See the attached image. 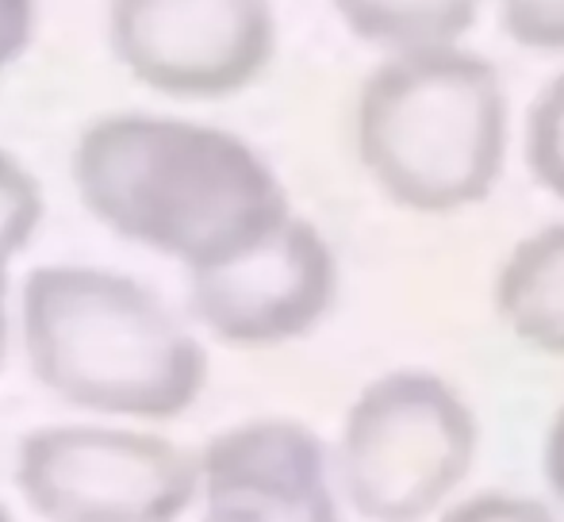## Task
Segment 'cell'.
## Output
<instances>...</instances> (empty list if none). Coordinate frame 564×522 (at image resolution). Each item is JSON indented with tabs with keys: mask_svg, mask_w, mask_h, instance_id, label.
<instances>
[{
	"mask_svg": "<svg viewBox=\"0 0 564 522\" xmlns=\"http://www.w3.org/2000/svg\"><path fill=\"white\" fill-rule=\"evenodd\" d=\"M23 350L46 392L93 415L173 418L208 381L204 346L139 281L43 265L23 284Z\"/></svg>",
	"mask_w": 564,
	"mask_h": 522,
	"instance_id": "cell-2",
	"label": "cell"
},
{
	"mask_svg": "<svg viewBox=\"0 0 564 522\" xmlns=\"http://www.w3.org/2000/svg\"><path fill=\"white\" fill-rule=\"evenodd\" d=\"M442 522H557V519L534 500L488 492V496H473V500L457 503Z\"/></svg>",
	"mask_w": 564,
	"mask_h": 522,
	"instance_id": "cell-14",
	"label": "cell"
},
{
	"mask_svg": "<svg viewBox=\"0 0 564 522\" xmlns=\"http://www.w3.org/2000/svg\"><path fill=\"white\" fill-rule=\"evenodd\" d=\"M8 265H12V258L0 250V361L8 350Z\"/></svg>",
	"mask_w": 564,
	"mask_h": 522,
	"instance_id": "cell-17",
	"label": "cell"
},
{
	"mask_svg": "<svg viewBox=\"0 0 564 522\" xmlns=\"http://www.w3.org/2000/svg\"><path fill=\"white\" fill-rule=\"evenodd\" d=\"M108 35L139 81L185 100L246 89L276 43L269 0H112Z\"/></svg>",
	"mask_w": 564,
	"mask_h": 522,
	"instance_id": "cell-6",
	"label": "cell"
},
{
	"mask_svg": "<svg viewBox=\"0 0 564 522\" xmlns=\"http://www.w3.org/2000/svg\"><path fill=\"white\" fill-rule=\"evenodd\" d=\"M473 457L476 418L460 392L423 369H400L349 407L338 472L365 519L419 522L446 503Z\"/></svg>",
	"mask_w": 564,
	"mask_h": 522,
	"instance_id": "cell-4",
	"label": "cell"
},
{
	"mask_svg": "<svg viewBox=\"0 0 564 522\" xmlns=\"http://www.w3.org/2000/svg\"><path fill=\"white\" fill-rule=\"evenodd\" d=\"M341 23L388 54L457 46L480 0H335Z\"/></svg>",
	"mask_w": 564,
	"mask_h": 522,
	"instance_id": "cell-10",
	"label": "cell"
},
{
	"mask_svg": "<svg viewBox=\"0 0 564 522\" xmlns=\"http://www.w3.org/2000/svg\"><path fill=\"white\" fill-rule=\"evenodd\" d=\"M527 162L538 185L564 200V74L538 97L527 128Z\"/></svg>",
	"mask_w": 564,
	"mask_h": 522,
	"instance_id": "cell-11",
	"label": "cell"
},
{
	"mask_svg": "<svg viewBox=\"0 0 564 522\" xmlns=\"http://www.w3.org/2000/svg\"><path fill=\"white\" fill-rule=\"evenodd\" d=\"M503 28L519 46L542 54L564 51V0H503Z\"/></svg>",
	"mask_w": 564,
	"mask_h": 522,
	"instance_id": "cell-13",
	"label": "cell"
},
{
	"mask_svg": "<svg viewBox=\"0 0 564 522\" xmlns=\"http://www.w3.org/2000/svg\"><path fill=\"white\" fill-rule=\"evenodd\" d=\"M85 208L119 239L188 273L219 265L292 216L281 181L238 134L165 116H105L74 150Z\"/></svg>",
	"mask_w": 564,
	"mask_h": 522,
	"instance_id": "cell-1",
	"label": "cell"
},
{
	"mask_svg": "<svg viewBox=\"0 0 564 522\" xmlns=\"http://www.w3.org/2000/svg\"><path fill=\"white\" fill-rule=\"evenodd\" d=\"M496 304L522 342L564 358V224L514 247L499 273Z\"/></svg>",
	"mask_w": 564,
	"mask_h": 522,
	"instance_id": "cell-9",
	"label": "cell"
},
{
	"mask_svg": "<svg viewBox=\"0 0 564 522\" xmlns=\"http://www.w3.org/2000/svg\"><path fill=\"white\" fill-rule=\"evenodd\" d=\"M43 522H173L200 492V457L127 426H43L15 454Z\"/></svg>",
	"mask_w": 564,
	"mask_h": 522,
	"instance_id": "cell-5",
	"label": "cell"
},
{
	"mask_svg": "<svg viewBox=\"0 0 564 522\" xmlns=\"http://www.w3.org/2000/svg\"><path fill=\"white\" fill-rule=\"evenodd\" d=\"M35 28V4L31 0H0V74L23 54Z\"/></svg>",
	"mask_w": 564,
	"mask_h": 522,
	"instance_id": "cell-15",
	"label": "cell"
},
{
	"mask_svg": "<svg viewBox=\"0 0 564 522\" xmlns=\"http://www.w3.org/2000/svg\"><path fill=\"white\" fill-rule=\"evenodd\" d=\"M357 150L400 208L438 216L484 200L507 150L496 66L460 46L388 54L357 100Z\"/></svg>",
	"mask_w": 564,
	"mask_h": 522,
	"instance_id": "cell-3",
	"label": "cell"
},
{
	"mask_svg": "<svg viewBox=\"0 0 564 522\" xmlns=\"http://www.w3.org/2000/svg\"><path fill=\"white\" fill-rule=\"evenodd\" d=\"M188 276L196 319L235 346H276L307 335L330 312L338 289L327 239L296 216L246 254Z\"/></svg>",
	"mask_w": 564,
	"mask_h": 522,
	"instance_id": "cell-7",
	"label": "cell"
},
{
	"mask_svg": "<svg viewBox=\"0 0 564 522\" xmlns=\"http://www.w3.org/2000/svg\"><path fill=\"white\" fill-rule=\"evenodd\" d=\"M0 522H12V515H8V511H4V508H0Z\"/></svg>",
	"mask_w": 564,
	"mask_h": 522,
	"instance_id": "cell-18",
	"label": "cell"
},
{
	"mask_svg": "<svg viewBox=\"0 0 564 522\" xmlns=\"http://www.w3.org/2000/svg\"><path fill=\"white\" fill-rule=\"evenodd\" d=\"M200 522H341L323 442L289 418L216 434L200 457Z\"/></svg>",
	"mask_w": 564,
	"mask_h": 522,
	"instance_id": "cell-8",
	"label": "cell"
},
{
	"mask_svg": "<svg viewBox=\"0 0 564 522\" xmlns=\"http://www.w3.org/2000/svg\"><path fill=\"white\" fill-rule=\"evenodd\" d=\"M43 219V193L28 165H20L12 154L0 150V250L15 258L39 231Z\"/></svg>",
	"mask_w": 564,
	"mask_h": 522,
	"instance_id": "cell-12",
	"label": "cell"
},
{
	"mask_svg": "<svg viewBox=\"0 0 564 522\" xmlns=\"http://www.w3.org/2000/svg\"><path fill=\"white\" fill-rule=\"evenodd\" d=\"M545 477H550V488L564 503V407L557 411V418L550 426V438H545Z\"/></svg>",
	"mask_w": 564,
	"mask_h": 522,
	"instance_id": "cell-16",
	"label": "cell"
}]
</instances>
